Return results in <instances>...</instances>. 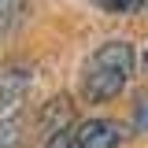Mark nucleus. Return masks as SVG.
Here are the masks:
<instances>
[{"label":"nucleus","mask_w":148,"mask_h":148,"mask_svg":"<svg viewBox=\"0 0 148 148\" xmlns=\"http://www.w3.org/2000/svg\"><path fill=\"white\" fill-rule=\"evenodd\" d=\"M130 74H133V48L126 41H108L82 67V96L92 104H104L126 89Z\"/></svg>","instance_id":"nucleus-1"},{"label":"nucleus","mask_w":148,"mask_h":148,"mask_svg":"<svg viewBox=\"0 0 148 148\" xmlns=\"http://www.w3.org/2000/svg\"><path fill=\"white\" fill-rule=\"evenodd\" d=\"M122 130L111 119H85L74 126V148H119Z\"/></svg>","instance_id":"nucleus-2"},{"label":"nucleus","mask_w":148,"mask_h":148,"mask_svg":"<svg viewBox=\"0 0 148 148\" xmlns=\"http://www.w3.org/2000/svg\"><path fill=\"white\" fill-rule=\"evenodd\" d=\"M92 4L108 8V11H141V8H148V0H92Z\"/></svg>","instance_id":"nucleus-3"},{"label":"nucleus","mask_w":148,"mask_h":148,"mask_svg":"<svg viewBox=\"0 0 148 148\" xmlns=\"http://www.w3.org/2000/svg\"><path fill=\"white\" fill-rule=\"evenodd\" d=\"M133 130H137V133H148V100H137V111H133Z\"/></svg>","instance_id":"nucleus-4"},{"label":"nucleus","mask_w":148,"mask_h":148,"mask_svg":"<svg viewBox=\"0 0 148 148\" xmlns=\"http://www.w3.org/2000/svg\"><path fill=\"white\" fill-rule=\"evenodd\" d=\"M45 148H74V141H63V137H52Z\"/></svg>","instance_id":"nucleus-5"}]
</instances>
